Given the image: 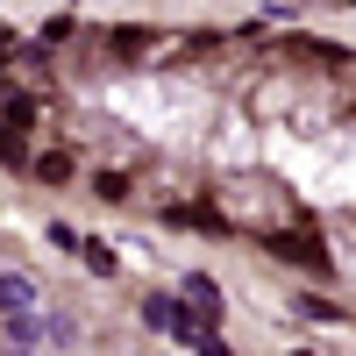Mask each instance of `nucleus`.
Listing matches in <instances>:
<instances>
[{"mask_svg": "<svg viewBox=\"0 0 356 356\" xmlns=\"http://www.w3.org/2000/svg\"><path fill=\"white\" fill-rule=\"evenodd\" d=\"M129 193H136V178H129V171H107V164L93 171V200H107V207H122Z\"/></svg>", "mask_w": 356, "mask_h": 356, "instance_id": "9", "label": "nucleus"}, {"mask_svg": "<svg viewBox=\"0 0 356 356\" xmlns=\"http://www.w3.org/2000/svg\"><path fill=\"white\" fill-rule=\"evenodd\" d=\"M0 50H15V29H8V22H0Z\"/></svg>", "mask_w": 356, "mask_h": 356, "instance_id": "15", "label": "nucleus"}, {"mask_svg": "<svg viewBox=\"0 0 356 356\" xmlns=\"http://www.w3.org/2000/svg\"><path fill=\"white\" fill-rule=\"evenodd\" d=\"M50 250L72 257V250H79V228H72V221H50Z\"/></svg>", "mask_w": 356, "mask_h": 356, "instance_id": "13", "label": "nucleus"}, {"mask_svg": "<svg viewBox=\"0 0 356 356\" xmlns=\"http://www.w3.org/2000/svg\"><path fill=\"white\" fill-rule=\"evenodd\" d=\"M178 285H186V300L207 314V321H221V285L214 278H207V271H186V278H178Z\"/></svg>", "mask_w": 356, "mask_h": 356, "instance_id": "5", "label": "nucleus"}, {"mask_svg": "<svg viewBox=\"0 0 356 356\" xmlns=\"http://www.w3.org/2000/svg\"><path fill=\"white\" fill-rule=\"evenodd\" d=\"M107 50L122 57V65H143L150 50H164V36H157V29H114V36H107Z\"/></svg>", "mask_w": 356, "mask_h": 356, "instance_id": "4", "label": "nucleus"}, {"mask_svg": "<svg viewBox=\"0 0 356 356\" xmlns=\"http://www.w3.org/2000/svg\"><path fill=\"white\" fill-rule=\"evenodd\" d=\"M300 314H307V321H342V307L321 300V292H300Z\"/></svg>", "mask_w": 356, "mask_h": 356, "instance_id": "12", "label": "nucleus"}, {"mask_svg": "<svg viewBox=\"0 0 356 356\" xmlns=\"http://www.w3.org/2000/svg\"><path fill=\"white\" fill-rule=\"evenodd\" d=\"M29 307H36V285L22 271H0V314H29Z\"/></svg>", "mask_w": 356, "mask_h": 356, "instance_id": "7", "label": "nucleus"}, {"mask_svg": "<svg viewBox=\"0 0 356 356\" xmlns=\"http://www.w3.org/2000/svg\"><path fill=\"white\" fill-rule=\"evenodd\" d=\"M143 321H150L157 335H171V342H193L200 356H228V342L207 328L200 307H178V300H164V292H150V300H143Z\"/></svg>", "mask_w": 356, "mask_h": 356, "instance_id": "2", "label": "nucleus"}, {"mask_svg": "<svg viewBox=\"0 0 356 356\" xmlns=\"http://www.w3.org/2000/svg\"><path fill=\"white\" fill-rule=\"evenodd\" d=\"M250 235H257V250L271 257V264H292V271H307V278H328V271H335V257H328V243L314 235L307 214H292V221H264V228H250Z\"/></svg>", "mask_w": 356, "mask_h": 356, "instance_id": "1", "label": "nucleus"}, {"mask_svg": "<svg viewBox=\"0 0 356 356\" xmlns=\"http://www.w3.org/2000/svg\"><path fill=\"white\" fill-rule=\"evenodd\" d=\"M278 50H285V57H300V65L335 72V79H356V50H342V43H328V36H285Z\"/></svg>", "mask_w": 356, "mask_h": 356, "instance_id": "3", "label": "nucleus"}, {"mask_svg": "<svg viewBox=\"0 0 356 356\" xmlns=\"http://www.w3.org/2000/svg\"><path fill=\"white\" fill-rule=\"evenodd\" d=\"M79 264H86V271H93V278H114V271H122V257H114L107 243H86V235H79V250H72Z\"/></svg>", "mask_w": 356, "mask_h": 356, "instance_id": "8", "label": "nucleus"}, {"mask_svg": "<svg viewBox=\"0 0 356 356\" xmlns=\"http://www.w3.org/2000/svg\"><path fill=\"white\" fill-rule=\"evenodd\" d=\"M50 43H72V15H57V22H43V50Z\"/></svg>", "mask_w": 356, "mask_h": 356, "instance_id": "14", "label": "nucleus"}, {"mask_svg": "<svg viewBox=\"0 0 356 356\" xmlns=\"http://www.w3.org/2000/svg\"><path fill=\"white\" fill-rule=\"evenodd\" d=\"M0 93H8V72H0Z\"/></svg>", "mask_w": 356, "mask_h": 356, "instance_id": "16", "label": "nucleus"}, {"mask_svg": "<svg viewBox=\"0 0 356 356\" xmlns=\"http://www.w3.org/2000/svg\"><path fill=\"white\" fill-rule=\"evenodd\" d=\"M72 164H79L72 150H43V157H29V171H36L43 186H65V178H72Z\"/></svg>", "mask_w": 356, "mask_h": 356, "instance_id": "10", "label": "nucleus"}, {"mask_svg": "<svg viewBox=\"0 0 356 356\" xmlns=\"http://www.w3.org/2000/svg\"><path fill=\"white\" fill-rule=\"evenodd\" d=\"M0 164H8V171H29V136H22L15 122H0Z\"/></svg>", "mask_w": 356, "mask_h": 356, "instance_id": "11", "label": "nucleus"}, {"mask_svg": "<svg viewBox=\"0 0 356 356\" xmlns=\"http://www.w3.org/2000/svg\"><path fill=\"white\" fill-rule=\"evenodd\" d=\"M36 114H43V100H36V93H15V86L0 93V122H15V129H36Z\"/></svg>", "mask_w": 356, "mask_h": 356, "instance_id": "6", "label": "nucleus"}]
</instances>
